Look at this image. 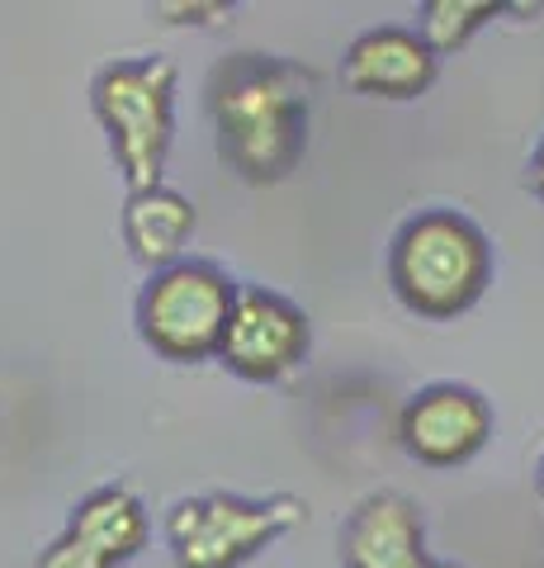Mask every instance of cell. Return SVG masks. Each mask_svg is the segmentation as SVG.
I'll return each mask as SVG.
<instances>
[{
    "instance_id": "cell-1",
    "label": "cell",
    "mask_w": 544,
    "mask_h": 568,
    "mask_svg": "<svg viewBox=\"0 0 544 568\" xmlns=\"http://www.w3.org/2000/svg\"><path fill=\"white\" fill-rule=\"evenodd\" d=\"M312 71L270 52H227L204 77L214 148L247 185H279L308 152Z\"/></svg>"
},
{
    "instance_id": "cell-2",
    "label": "cell",
    "mask_w": 544,
    "mask_h": 568,
    "mask_svg": "<svg viewBox=\"0 0 544 568\" xmlns=\"http://www.w3.org/2000/svg\"><path fill=\"white\" fill-rule=\"evenodd\" d=\"M389 284L408 313L450 323L493 284V242L460 209H421L393 233Z\"/></svg>"
},
{
    "instance_id": "cell-3",
    "label": "cell",
    "mask_w": 544,
    "mask_h": 568,
    "mask_svg": "<svg viewBox=\"0 0 544 568\" xmlns=\"http://www.w3.org/2000/svg\"><path fill=\"white\" fill-rule=\"evenodd\" d=\"M175 85H181V71L162 52L110 62L91 81V110L110 138L129 194L162 185L175 138Z\"/></svg>"
},
{
    "instance_id": "cell-4",
    "label": "cell",
    "mask_w": 544,
    "mask_h": 568,
    "mask_svg": "<svg viewBox=\"0 0 544 568\" xmlns=\"http://www.w3.org/2000/svg\"><path fill=\"white\" fill-rule=\"evenodd\" d=\"M308 521L304 497H237L204 493L166 511V545L175 568H242L279 536Z\"/></svg>"
},
{
    "instance_id": "cell-5",
    "label": "cell",
    "mask_w": 544,
    "mask_h": 568,
    "mask_svg": "<svg viewBox=\"0 0 544 568\" xmlns=\"http://www.w3.org/2000/svg\"><path fill=\"white\" fill-rule=\"evenodd\" d=\"M242 284L227 280V271L208 261H175L156 271L143 294H137V336L162 361H214L223 351L227 323L237 308Z\"/></svg>"
},
{
    "instance_id": "cell-6",
    "label": "cell",
    "mask_w": 544,
    "mask_h": 568,
    "mask_svg": "<svg viewBox=\"0 0 544 568\" xmlns=\"http://www.w3.org/2000/svg\"><path fill=\"white\" fill-rule=\"evenodd\" d=\"M308 351H312L308 313L294 298L266 290V284H242L218 361L252 384H275L294 375V369H304Z\"/></svg>"
},
{
    "instance_id": "cell-7",
    "label": "cell",
    "mask_w": 544,
    "mask_h": 568,
    "mask_svg": "<svg viewBox=\"0 0 544 568\" xmlns=\"http://www.w3.org/2000/svg\"><path fill=\"white\" fill-rule=\"evenodd\" d=\"M398 440L417 465L460 469L493 440V403L469 384H427L398 413Z\"/></svg>"
},
{
    "instance_id": "cell-8",
    "label": "cell",
    "mask_w": 544,
    "mask_h": 568,
    "mask_svg": "<svg viewBox=\"0 0 544 568\" xmlns=\"http://www.w3.org/2000/svg\"><path fill=\"white\" fill-rule=\"evenodd\" d=\"M147 507L133 488H95L81 497L72 521L58 540H52L33 568H119L129 564L137 549H147Z\"/></svg>"
},
{
    "instance_id": "cell-9",
    "label": "cell",
    "mask_w": 544,
    "mask_h": 568,
    "mask_svg": "<svg viewBox=\"0 0 544 568\" xmlns=\"http://www.w3.org/2000/svg\"><path fill=\"white\" fill-rule=\"evenodd\" d=\"M346 568H460L427 549V521L408 493H370L341 526Z\"/></svg>"
},
{
    "instance_id": "cell-10",
    "label": "cell",
    "mask_w": 544,
    "mask_h": 568,
    "mask_svg": "<svg viewBox=\"0 0 544 568\" xmlns=\"http://www.w3.org/2000/svg\"><path fill=\"white\" fill-rule=\"evenodd\" d=\"M441 77V52L417 29L383 24L360 33L341 58V81L365 100H417Z\"/></svg>"
},
{
    "instance_id": "cell-11",
    "label": "cell",
    "mask_w": 544,
    "mask_h": 568,
    "mask_svg": "<svg viewBox=\"0 0 544 568\" xmlns=\"http://www.w3.org/2000/svg\"><path fill=\"white\" fill-rule=\"evenodd\" d=\"M195 237V204L181 190L156 185V190H137L124 200V242L129 256L147 271H166L181 261L185 242Z\"/></svg>"
},
{
    "instance_id": "cell-12",
    "label": "cell",
    "mask_w": 544,
    "mask_h": 568,
    "mask_svg": "<svg viewBox=\"0 0 544 568\" xmlns=\"http://www.w3.org/2000/svg\"><path fill=\"white\" fill-rule=\"evenodd\" d=\"M506 10L512 6H497V0H427V6L417 10V20H421L417 33L445 58V52L469 48L473 33L483 24H493Z\"/></svg>"
},
{
    "instance_id": "cell-13",
    "label": "cell",
    "mask_w": 544,
    "mask_h": 568,
    "mask_svg": "<svg viewBox=\"0 0 544 568\" xmlns=\"http://www.w3.org/2000/svg\"><path fill=\"white\" fill-rule=\"evenodd\" d=\"M166 24H223L233 6H218V0H204V6H156Z\"/></svg>"
},
{
    "instance_id": "cell-14",
    "label": "cell",
    "mask_w": 544,
    "mask_h": 568,
    "mask_svg": "<svg viewBox=\"0 0 544 568\" xmlns=\"http://www.w3.org/2000/svg\"><path fill=\"white\" fill-rule=\"evenodd\" d=\"M525 185H531V194L544 204V138H540V148L531 152V166H525Z\"/></svg>"
},
{
    "instance_id": "cell-15",
    "label": "cell",
    "mask_w": 544,
    "mask_h": 568,
    "mask_svg": "<svg viewBox=\"0 0 544 568\" xmlns=\"http://www.w3.org/2000/svg\"><path fill=\"white\" fill-rule=\"evenodd\" d=\"M535 488H540V497H544V459H540V469H535Z\"/></svg>"
}]
</instances>
